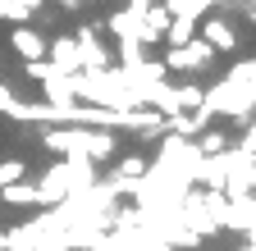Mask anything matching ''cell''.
<instances>
[{"label": "cell", "mask_w": 256, "mask_h": 251, "mask_svg": "<svg viewBox=\"0 0 256 251\" xmlns=\"http://www.w3.org/2000/svg\"><path fill=\"white\" fill-rule=\"evenodd\" d=\"M202 110L206 114H234V119L242 114V119H252V64L234 69L220 87H210L202 96Z\"/></svg>", "instance_id": "obj_1"}, {"label": "cell", "mask_w": 256, "mask_h": 251, "mask_svg": "<svg viewBox=\"0 0 256 251\" xmlns=\"http://www.w3.org/2000/svg\"><path fill=\"white\" fill-rule=\"evenodd\" d=\"M215 64V50L202 41V37H192L188 46H174L170 55H165V69H178V73H202V69H210Z\"/></svg>", "instance_id": "obj_2"}, {"label": "cell", "mask_w": 256, "mask_h": 251, "mask_svg": "<svg viewBox=\"0 0 256 251\" xmlns=\"http://www.w3.org/2000/svg\"><path fill=\"white\" fill-rule=\"evenodd\" d=\"M74 46H78V59H82V73H106V69H114L110 50L92 37V27H78V32H74Z\"/></svg>", "instance_id": "obj_3"}, {"label": "cell", "mask_w": 256, "mask_h": 251, "mask_svg": "<svg viewBox=\"0 0 256 251\" xmlns=\"http://www.w3.org/2000/svg\"><path fill=\"white\" fill-rule=\"evenodd\" d=\"M46 59H50V73H64V78H74V73H82V59H78V46H74V37H55V41H46Z\"/></svg>", "instance_id": "obj_4"}, {"label": "cell", "mask_w": 256, "mask_h": 251, "mask_svg": "<svg viewBox=\"0 0 256 251\" xmlns=\"http://www.w3.org/2000/svg\"><path fill=\"white\" fill-rule=\"evenodd\" d=\"M174 23V14L165 5H146L142 9V27H138V46H156V41H165V27Z\"/></svg>", "instance_id": "obj_5"}, {"label": "cell", "mask_w": 256, "mask_h": 251, "mask_svg": "<svg viewBox=\"0 0 256 251\" xmlns=\"http://www.w3.org/2000/svg\"><path fill=\"white\" fill-rule=\"evenodd\" d=\"M10 46L23 55V64H37V59H46V37L37 32V27H28V23H18L14 32H10Z\"/></svg>", "instance_id": "obj_6"}, {"label": "cell", "mask_w": 256, "mask_h": 251, "mask_svg": "<svg viewBox=\"0 0 256 251\" xmlns=\"http://www.w3.org/2000/svg\"><path fill=\"white\" fill-rule=\"evenodd\" d=\"M202 41L220 55V50H238V32H234V23L229 18H206L202 23Z\"/></svg>", "instance_id": "obj_7"}, {"label": "cell", "mask_w": 256, "mask_h": 251, "mask_svg": "<svg viewBox=\"0 0 256 251\" xmlns=\"http://www.w3.org/2000/svg\"><path fill=\"white\" fill-rule=\"evenodd\" d=\"M188 146H192V155H197V160H215V155H224V151L234 146V137L220 133V128H202V137L188 142Z\"/></svg>", "instance_id": "obj_8"}, {"label": "cell", "mask_w": 256, "mask_h": 251, "mask_svg": "<svg viewBox=\"0 0 256 251\" xmlns=\"http://www.w3.org/2000/svg\"><path fill=\"white\" fill-rule=\"evenodd\" d=\"M42 91H46V105H55V110L78 105V101H74V82L64 78V73H46V78H42Z\"/></svg>", "instance_id": "obj_9"}, {"label": "cell", "mask_w": 256, "mask_h": 251, "mask_svg": "<svg viewBox=\"0 0 256 251\" xmlns=\"http://www.w3.org/2000/svg\"><path fill=\"white\" fill-rule=\"evenodd\" d=\"M0 201H5V206H42L37 183H28V178H18V183H10V187H0Z\"/></svg>", "instance_id": "obj_10"}, {"label": "cell", "mask_w": 256, "mask_h": 251, "mask_svg": "<svg viewBox=\"0 0 256 251\" xmlns=\"http://www.w3.org/2000/svg\"><path fill=\"white\" fill-rule=\"evenodd\" d=\"M110 32L119 37V41H128V37H133L138 41V27H142V14H133V9H119V14H110Z\"/></svg>", "instance_id": "obj_11"}, {"label": "cell", "mask_w": 256, "mask_h": 251, "mask_svg": "<svg viewBox=\"0 0 256 251\" xmlns=\"http://www.w3.org/2000/svg\"><path fill=\"white\" fill-rule=\"evenodd\" d=\"M37 9H42V0H0V18H10L14 27H18V23H28Z\"/></svg>", "instance_id": "obj_12"}, {"label": "cell", "mask_w": 256, "mask_h": 251, "mask_svg": "<svg viewBox=\"0 0 256 251\" xmlns=\"http://www.w3.org/2000/svg\"><path fill=\"white\" fill-rule=\"evenodd\" d=\"M174 18H202V9H215L220 0H160Z\"/></svg>", "instance_id": "obj_13"}, {"label": "cell", "mask_w": 256, "mask_h": 251, "mask_svg": "<svg viewBox=\"0 0 256 251\" xmlns=\"http://www.w3.org/2000/svg\"><path fill=\"white\" fill-rule=\"evenodd\" d=\"M192 37H197V18H174V23L165 27V41H170V50H174V46H188Z\"/></svg>", "instance_id": "obj_14"}, {"label": "cell", "mask_w": 256, "mask_h": 251, "mask_svg": "<svg viewBox=\"0 0 256 251\" xmlns=\"http://www.w3.org/2000/svg\"><path fill=\"white\" fill-rule=\"evenodd\" d=\"M119 59H124V73H128V69H138L146 55H142V46H138L133 37H128V41H119Z\"/></svg>", "instance_id": "obj_15"}, {"label": "cell", "mask_w": 256, "mask_h": 251, "mask_svg": "<svg viewBox=\"0 0 256 251\" xmlns=\"http://www.w3.org/2000/svg\"><path fill=\"white\" fill-rule=\"evenodd\" d=\"M18 178H28V165L23 160H0V187H10Z\"/></svg>", "instance_id": "obj_16"}, {"label": "cell", "mask_w": 256, "mask_h": 251, "mask_svg": "<svg viewBox=\"0 0 256 251\" xmlns=\"http://www.w3.org/2000/svg\"><path fill=\"white\" fill-rule=\"evenodd\" d=\"M28 73H32V78H37V82H42V78H46L50 69H46V59H37V64H28Z\"/></svg>", "instance_id": "obj_17"}, {"label": "cell", "mask_w": 256, "mask_h": 251, "mask_svg": "<svg viewBox=\"0 0 256 251\" xmlns=\"http://www.w3.org/2000/svg\"><path fill=\"white\" fill-rule=\"evenodd\" d=\"M146 5H160V0H128V9H133V14H142Z\"/></svg>", "instance_id": "obj_18"}, {"label": "cell", "mask_w": 256, "mask_h": 251, "mask_svg": "<svg viewBox=\"0 0 256 251\" xmlns=\"http://www.w3.org/2000/svg\"><path fill=\"white\" fill-rule=\"evenodd\" d=\"M60 5H64V9H78V5H82V0H60Z\"/></svg>", "instance_id": "obj_19"}, {"label": "cell", "mask_w": 256, "mask_h": 251, "mask_svg": "<svg viewBox=\"0 0 256 251\" xmlns=\"http://www.w3.org/2000/svg\"><path fill=\"white\" fill-rule=\"evenodd\" d=\"M238 251H252V238H242V247H238Z\"/></svg>", "instance_id": "obj_20"}]
</instances>
